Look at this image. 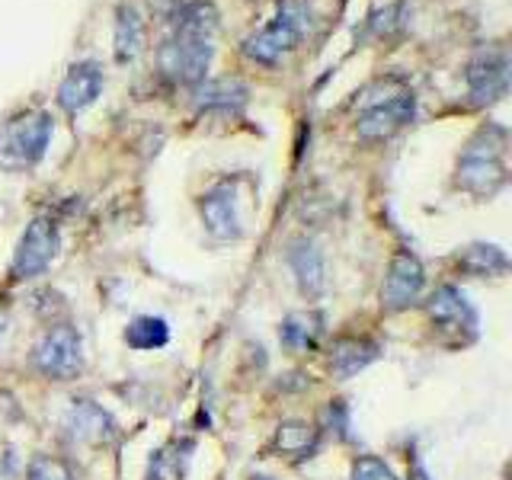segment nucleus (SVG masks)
<instances>
[{
    "label": "nucleus",
    "instance_id": "1",
    "mask_svg": "<svg viewBox=\"0 0 512 480\" xmlns=\"http://www.w3.org/2000/svg\"><path fill=\"white\" fill-rule=\"evenodd\" d=\"M215 36H218L215 4H208V0H189V4L176 7L170 16V36L157 52L164 77H170L173 84L199 87L215 55Z\"/></svg>",
    "mask_w": 512,
    "mask_h": 480
},
{
    "label": "nucleus",
    "instance_id": "2",
    "mask_svg": "<svg viewBox=\"0 0 512 480\" xmlns=\"http://www.w3.org/2000/svg\"><path fill=\"white\" fill-rule=\"evenodd\" d=\"M506 144L509 135L503 125L480 128L458 157L455 183L464 192H471L474 199H493L506 186Z\"/></svg>",
    "mask_w": 512,
    "mask_h": 480
},
{
    "label": "nucleus",
    "instance_id": "3",
    "mask_svg": "<svg viewBox=\"0 0 512 480\" xmlns=\"http://www.w3.org/2000/svg\"><path fill=\"white\" fill-rule=\"evenodd\" d=\"M356 135L362 141H384L397 135L400 128L413 122L416 112V96L407 84L400 80H378L372 84L362 100L356 103Z\"/></svg>",
    "mask_w": 512,
    "mask_h": 480
},
{
    "label": "nucleus",
    "instance_id": "4",
    "mask_svg": "<svg viewBox=\"0 0 512 480\" xmlns=\"http://www.w3.org/2000/svg\"><path fill=\"white\" fill-rule=\"evenodd\" d=\"M55 135V119L45 109H29L0 125V170L23 173L45 157Z\"/></svg>",
    "mask_w": 512,
    "mask_h": 480
},
{
    "label": "nucleus",
    "instance_id": "5",
    "mask_svg": "<svg viewBox=\"0 0 512 480\" xmlns=\"http://www.w3.org/2000/svg\"><path fill=\"white\" fill-rule=\"evenodd\" d=\"M308 26H311V7L304 0H285L269 23H263L244 39V55L256 64L272 68V64H279L285 55L295 52Z\"/></svg>",
    "mask_w": 512,
    "mask_h": 480
},
{
    "label": "nucleus",
    "instance_id": "6",
    "mask_svg": "<svg viewBox=\"0 0 512 480\" xmlns=\"http://www.w3.org/2000/svg\"><path fill=\"white\" fill-rule=\"evenodd\" d=\"M36 368L52 381H71L84 372V340H80L77 327L71 324H55L52 330L42 333L32 352Z\"/></svg>",
    "mask_w": 512,
    "mask_h": 480
},
{
    "label": "nucleus",
    "instance_id": "7",
    "mask_svg": "<svg viewBox=\"0 0 512 480\" xmlns=\"http://www.w3.org/2000/svg\"><path fill=\"white\" fill-rule=\"evenodd\" d=\"M61 250V234L52 218H32L26 231L20 234V244L13 250V276L16 279H36L55 263Z\"/></svg>",
    "mask_w": 512,
    "mask_h": 480
},
{
    "label": "nucleus",
    "instance_id": "8",
    "mask_svg": "<svg viewBox=\"0 0 512 480\" xmlns=\"http://www.w3.org/2000/svg\"><path fill=\"white\" fill-rule=\"evenodd\" d=\"M468 93L474 106L500 103L509 90V55L500 45H487L468 64Z\"/></svg>",
    "mask_w": 512,
    "mask_h": 480
},
{
    "label": "nucleus",
    "instance_id": "9",
    "mask_svg": "<svg viewBox=\"0 0 512 480\" xmlns=\"http://www.w3.org/2000/svg\"><path fill=\"white\" fill-rule=\"evenodd\" d=\"M426 285V269L420 256L410 250H397L388 263V276L381 285V304L388 311H404L413 301H420Z\"/></svg>",
    "mask_w": 512,
    "mask_h": 480
},
{
    "label": "nucleus",
    "instance_id": "10",
    "mask_svg": "<svg viewBox=\"0 0 512 480\" xmlns=\"http://www.w3.org/2000/svg\"><path fill=\"white\" fill-rule=\"evenodd\" d=\"M202 224L215 240H240L244 237V215H240V199L234 183H218L202 196Z\"/></svg>",
    "mask_w": 512,
    "mask_h": 480
},
{
    "label": "nucleus",
    "instance_id": "11",
    "mask_svg": "<svg viewBox=\"0 0 512 480\" xmlns=\"http://www.w3.org/2000/svg\"><path fill=\"white\" fill-rule=\"evenodd\" d=\"M64 429L77 445H109L116 439V420L109 416V410H103L96 400L80 397L71 404V410L64 413Z\"/></svg>",
    "mask_w": 512,
    "mask_h": 480
},
{
    "label": "nucleus",
    "instance_id": "12",
    "mask_svg": "<svg viewBox=\"0 0 512 480\" xmlns=\"http://www.w3.org/2000/svg\"><path fill=\"white\" fill-rule=\"evenodd\" d=\"M106 87V74L96 61H77L74 68L64 74L61 87H58V106L64 112H71V116H77V112L90 109L96 100H100V93Z\"/></svg>",
    "mask_w": 512,
    "mask_h": 480
},
{
    "label": "nucleus",
    "instance_id": "13",
    "mask_svg": "<svg viewBox=\"0 0 512 480\" xmlns=\"http://www.w3.org/2000/svg\"><path fill=\"white\" fill-rule=\"evenodd\" d=\"M429 317L432 324L442 330H455V333H477V311L471 308V301L464 298L455 285H442L432 292L429 298Z\"/></svg>",
    "mask_w": 512,
    "mask_h": 480
},
{
    "label": "nucleus",
    "instance_id": "14",
    "mask_svg": "<svg viewBox=\"0 0 512 480\" xmlns=\"http://www.w3.org/2000/svg\"><path fill=\"white\" fill-rule=\"evenodd\" d=\"M288 266L295 272V282L304 298H317L327 288V260L314 240L301 237L288 247Z\"/></svg>",
    "mask_w": 512,
    "mask_h": 480
},
{
    "label": "nucleus",
    "instance_id": "15",
    "mask_svg": "<svg viewBox=\"0 0 512 480\" xmlns=\"http://www.w3.org/2000/svg\"><path fill=\"white\" fill-rule=\"evenodd\" d=\"M378 356H381V346L375 340H365V336H343V340H336L330 349V372L340 381H346L352 375L365 372Z\"/></svg>",
    "mask_w": 512,
    "mask_h": 480
},
{
    "label": "nucleus",
    "instance_id": "16",
    "mask_svg": "<svg viewBox=\"0 0 512 480\" xmlns=\"http://www.w3.org/2000/svg\"><path fill=\"white\" fill-rule=\"evenodd\" d=\"M247 103V87L240 80L221 77V80H205L196 90V109L199 112H224V116H234Z\"/></svg>",
    "mask_w": 512,
    "mask_h": 480
},
{
    "label": "nucleus",
    "instance_id": "17",
    "mask_svg": "<svg viewBox=\"0 0 512 480\" xmlns=\"http://www.w3.org/2000/svg\"><path fill=\"white\" fill-rule=\"evenodd\" d=\"M320 336H324V317L314 311H295L282 320L279 340L292 352H311L317 349Z\"/></svg>",
    "mask_w": 512,
    "mask_h": 480
},
{
    "label": "nucleus",
    "instance_id": "18",
    "mask_svg": "<svg viewBox=\"0 0 512 480\" xmlns=\"http://www.w3.org/2000/svg\"><path fill=\"white\" fill-rule=\"evenodd\" d=\"M317 439L320 432L304 423V420H285L276 426V436H272V448L279 455H292V458H311L317 452Z\"/></svg>",
    "mask_w": 512,
    "mask_h": 480
},
{
    "label": "nucleus",
    "instance_id": "19",
    "mask_svg": "<svg viewBox=\"0 0 512 480\" xmlns=\"http://www.w3.org/2000/svg\"><path fill=\"white\" fill-rule=\"evenodd\" d=\"M144 48V23L132 4H122L116 13V61L128 64L141 55Z\"/></svg>",
    "mask_w": 512,
    "mask_h": 480
},
{
    "label": "nucleus",
    "instance_id": "20",
    "mask_svg": "<svg viewBox=\"0 0 512 480\" xmlns=\"http://www.w3.org/2000/svg\"><path fill=\"white\" fill-rule=\"evenodd\" d=\"M125 343L132 349H138V352L164 349L170 343V324L164 317H154V314L135 317L132 324L125 327Z\"/></svg>",
    "mask_w": 512,
    "mask_h": 480
},
{
    "label": "nucleus",
    "instance_id": "21",
    "mask_svg": "<svg viewBox=\"0 0 512 480\" xmlns=\"http://www.w3.org/2000/svg\"><path fill=\"white\" fill-rule=\"evenodd\" d=\"M458 266L471 272V276H503L509 269V260L496 244H471L458 256Z\"/></svg>",
    "mask_w": 512,
    "mask_h": 480
},
{
    "label": "nucleus",
    "instance_id": "22",
    "mask_svg": "<svg viewBox=\"0 0 512 480\" xmlns=\"http://www.w3.org/2000/svg\"><path fill=\"white\" fill-rule=\"evenodd\" d=\"M189 442H173L167 448H160V452L151 455V468H148V480H180L183 477V464H186V455L180 458V452Z\"/></svg>",
    "mask_w": 512,
    "mask_h": 480
},
{
    "label": "nucleus",
    "instance_id": "23",
    "mask_svg": "<svg viewBox=\"0 0 512 480\" xmlns=\"http://www.w3.org/2000/svg\"><path fill=\"white\" fill-rule=\"evenodd\" d=\"M26 480H74V474H71V468L61 458L39 455L36 461L29 464Z\"/></svg>",
    "mask_w": 512,
    "mask_h": 480
},
{
    "label": "nucleus",
    "instance_id": "24",
    "mask_svg": "<svg viewBox=\"0 0 512 480\" xmlns=\"http://www.w3.org/2000/svg\"><path fill=\"white\" fill-rule=\"evenodd\" d=\"M349 480H397V474L375 455H362L352 461V471Z\"/></svg>",
    "mask_w": 512,
    "mask_h": 480
},
{
    "label": "nucleus",
    "instance_id": "25",
    "mask_svg": "<svg viewBox=\"0 0 512 480\" xmlns=\"http://www.w3.org/2000/svg\"><path fill=\"white\" fill-rule=\"evenodd\" d=\"M0 336H4V314H0Z\"/></svg>",
    "mask_w": 512,
    "mask_h": 480
},
{
    "label": "nucleus",
    "instance_id": "26",
    "mask_svg": "<svg viewBox=\"0 0 512 480\" xmlns=\"http://www.w3.org/2000/svg\"><path fill=\"white\" fill-rule=\"evenodd\" d=\"M253 480H272V477H263V474H256Z\"/></svg>",
    "mask_w": 512,
    "mask_h": 480
}]
</instances>
